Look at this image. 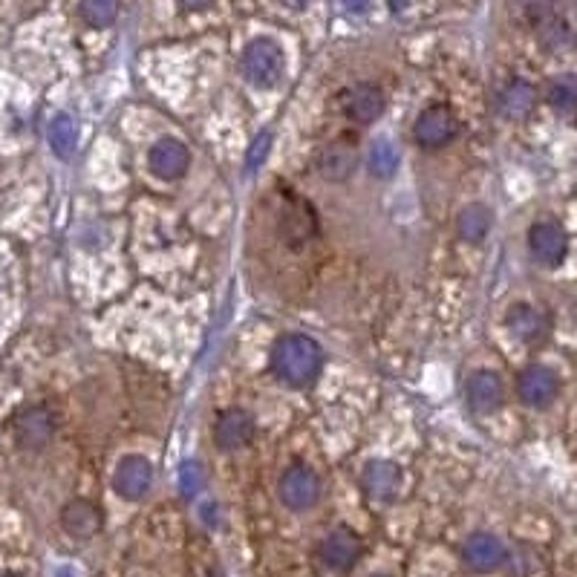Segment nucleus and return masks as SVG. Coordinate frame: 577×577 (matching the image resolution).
Segmentation results:
<instances>
[{
    "label": "nucleus",
    "instance_id": "f3484780",
    "mask_svg": "<svg viewBox=\"0 0 577 577\" xmlns=\"http://www.w3.org/2000/svg\"><path fill=\"white\" fill-rule=\"evenodd\" d=\"M361 485L364 491L373 497V500H393L399 494V485H402V471L393 465V462H384L376 459L364 468L361 474Z\"/></svg>",
    "mask_w": 577,
    "mask_h": 577
},
{
    "label": "nucleus",
    "instance_id": "a878e982",
    "mask_svg": "<svg viewBox=\"0 0 577 577\" xmlns=\"http://www.w3.org/2000/svg\"><path fill=\"white\" fill-rule=\"evenodd\" d=\"M537 35H540V41H543V47H549V50H566L569 44H572V29L569 24L563 21V18H549L546 24L537 26Z\"/></svg>",
    "mask_w": 577,
    "mask_h": 577
},
{
    "label": "nucleus",
    "instance_id": "cd10ccee",
    "mask_svg": "<svg viewBox=\"0 0 577 577\" xmlns=\"http://www.w3.org/2000/svg\"><path fill=\"white\" fill-rule=\"evenodd\" d=\"M269 145H272V133H269V130H266V133H260V136L254 139V145H251V153H249V171H254V168L266 159Z\"/></svg>",
    "mask_w": 577,
    "mask_h": 577
},
{
    "label": "nucleus",
    "instance_id": "4468645a",
    "mask_svg": "<svg viewBox=\"0 0 577 577\" xmlns=\"http://www.w3.org/2000/svg\"><path fill=\"white\" fill-rule=\"evenodd\" d=\"M101 508L93 505L90 500H73L64 505L61 511V526L70 537H78V540H90L101 531Z\"/></svg>",
    "mask_w": 577,
    "mask_h": 577
},
{
    "label": "nucleus",
    "instance_id": "9b49d317",
    "mask_svg": "<svg viewBox=\"0 0 577 577\" xmlns=\"http://www.w3.org/2000/svg\"><path fill=\"white\" fill-rule=\"evenodd\" d=\"M557 390H560L557 376L549 367H540V364L528 367L526 373L520 376V384H517V393L528 407H549L557 399Z\"/></svg>",
    "mask_w": 577,
    "mask_h": 577
},
{
    "label": "nucleus",
    "instance_id": "4be33fe9",
    "mask_svg": "<svg viewBox=\"0 0 577 577\" xmlns=\"http://www.w3.org/2000/svg\"><path fill=\"white\" fill-rule=\"evenodd\" d=\"M280 226H283V234H286L292 243H306V240L315 234V214H312L309 205L295 202V205L286 211V217H283Z\"/></svg>",
    "mask_w": 577,
    "mask_h": 577
},
{
    "label": "nucleus",
    "instance_id": "f03ea898",
    "mask_svg": "<svg viewBox=\"0 0 577 577\" xmlns=\"http://www.w3.org/2000/svg\"><path fill=\"white\" fill-rule=\"evenodd\" d=\"M283 50L269 38L251 41L243 52V76L249 78L254 87H275L283 76Z\"/></svg>",
    "mask_w": 577,
    "mask_h": 577
},
{
    "label": "nucleus",
    "instance_id": "b1692460",
    "mask_svg": "<svg viewBox=\"0 0 577 577\" xmlns=\"http://www.w3.org/2000/svg\"><path fill=\"white\" fill-rule=\"evenodd\" d=\"M546 99L560 113H575L577 110V76H560L549 84Z\"/></svg>",
    "mask_w": 577,
    "mask_h": 577
},
{
    "label": "nucleus",
    "instance_id": "7ed1b4c3",
    "mask_svg": "<svg viewBox=\"0 0 577 577\" xmlns=\"http://www.w3.org/2000/svg\"><path fill=\"white\" fill-rule=\"evenodd\" d=\"M456 133H459V122H456L451 107H442V104L427 107L425 113L416 119V127H413L416 142H419L422 148H427V151L445 148L448 142L456 139Z\"/></svg>",
    "mask_w": 577,
    "mask_h": 577
},
{
    "label": "nucleus",
    "instance_id": "bb28decb",
    "mask_svg": "<svg viewBox=\"0 0 577 577\" xmlns=\"http://www.w3.org/2000/svg\"><path fill=\"white\" fill-rule=\"evenodd\" d=\"M200 488H202V468L197 462H185V465L179 468V491H182L185 497H194Z\"/></svg>",
    "mask_w": 577,
    "mask_h": 577
},
{
    "label": "nucleus",
    "instance_id": "2f4dec72",
    "mask_svg": "<svg viewBox=\"0 0 577 577\" xmlns=\"http://www.w3.org/2000/svg\"><path fill=\"white\" fill-rule=\"evenodd\" d=\"M0 577H18V575H0Z\"/></svg>",
    "mask_w": 577,
    "mask_h": 577
},
{
    "label": "nucleus",
    "instance_id": "1a4fd4ad",
    "mask_svg": "<svg viewBox=\"0 0 577 577\" xmlns=\"http://www.w3.org/2000/svg\"><path fill=\"white\" fill-rule=\"evenodd\" d=\"M55 433V419L47 407H26L15 419V439L26 451H41Z\"/></svg>",
    "mask_w": 577,
    "mask_h": 577
},
{
    "label": "nucleus",
    "instance_id": "f257e3e1",
    "mask_svg": "<svg viewBox=\"0 0 577 577\" xmlns=\"http://www.w3.org/2000/svg\"><path fill=\"white\" fill-rule=\"evenodd\" d=\"M272 367L277 378L292 387H306L321 376L324 352L309 335H283L272 347Z\"/></svg>",
    "mask_w": 577,
    "mask_h": 577
},
{
    "label": "nucleus",
    "instance_id": "20e7f679",
    "mask_svg": "<svg viewBox=\"0 0 577 577\" xmlns=\"http://www.w3.org/2000/svg\"><path fill=\"white\" fill-rule=\"evenodd\" d=\"M280 500L292 511H306L315 502L321 500V477L306 468V465H295L280 477Z\"/></svg>",
    "mask_w": 577,
    "mask_h": 577
},
{
    "label": "nucleus",
    "instance_id": "c756f323",
    "mask_svg": "<svg viewBox=\"0 0 577 577\" xmlns=\"http://www.w3.org/2000/svg\"><path fill=\"white\" fill-rule=\"evenodd\" d=\"M185 9H205V6H211L214 0H179Z\"/></svg>",
    "mask_w": 577,
    "mask_h": 577
},
{
    "label": "nucleus",
    "instance_id": "aec40b11",
    "mask_svg": "<svg viewBox=\"0 0 577 577\" xmlns=\"http://www.w3.org/2000/svg\"><path fill=\"white\" fill-rule=\"evenodd\" d=\"M47 136H50V145H52V151H55V156L70 159V156L76 153L78 127H76V122L67 116V113H58V116L52 119Z\"/></svg>",
    "mask_w": 577,
    "mask_h": 577
},
{
    "label": "nucleus",
    "instance_id": "dca6fc26",
    "mask_svg": "<svg viewBox=\"0 0 577 577\" xmlns=\"http://www.w3.org/2000/svg\"><path fill=\"white\" fill-rule=\"evenodd\" d=\"M344 113L355 125H370L384 113V93L373 84H358L344 96Z\"/></svg>",
    "mask_w": 577,
    "mask_h": 577
},
{
    "label": "nucleus",
    "instance_id": "6e6552de",
    "mask_svg": "<svg viewBox=\"0 0 577 577\" xmlns=\"http://www.w3.org/2000/svg\"><path fill=\"white\" fill-rule=\"evenodd\" d=\"M528 249L537 263L543 266H560L569 251V237L557 223H537L528 231Z\"/></svg>",
    "mask_w": 577,
    "mask_h": 577
},
{
    "label": "nucleus",
    "instance_id": "7c9ffc66",
    "mask_svg": "<svg viewBox=\"0 0 577 577\" xmlns=\"http://www.w3.org/2000/svg\"><path fill=\"white\" fill-rule=\"evenodd\" d=\"M58 577H73V575H70V572H61V575H58Z\"/></svg>",
    "mask_w": 577,
    "mask_h": 577
},
{
    "label": "nucleus",
    "instance_id": "412c9836",
    "mask_svg": "<svg viewBox=\"0 0 577 577\" xmlns=\"http://www.w3.org/2000/svg\"><path fill=\"white\" fill-rule=\"evenodd\" d=\"M491 231V211L485 205H468L462 214H459V237L468 240V243H482Z\"/></svg>",
    "mask_w": 577,
    "mask_h": 577
},
{
    "label": "nucleus",
    "instance_id": "9d476101",
    "mask_svg": "<svg viewBox=\"0 0 577 577\" xmlns=\"http://www.w3.org/2000/svg\"><path fill=\"white\" fill-rule=\"evenodd\" d=\"M355 165H358V153H355V145H350L347 139H335V142L324 145V148L318 151V159H315L318 174L329 179V182H344V179H350Z\"/></svg>",
    "mask_w": 577,
    "mask_h": 577
},
{
    "label": "nucleus",
    "instance_id": "c85d7f7f",
    "mask_svg": "<svg viewBox=\"0 0 577 577\" xmlns=\"http://www.w3.org/2000/svg\"><path fill=\"white\" fill-rule=\"evenodd\" d=\"M344 6H347L350 12H364V9L370 6V0H344Z\"/></svg>",
    "mask_w": 577,
    "mask_h": 577
},
{
    "label": "nucleus",
    "instance_id": "423d86ee",
    "mask_svg": "<svg viewBox=\"0 0 577 577\" xmlns=\"http://www.w3.org/2000/svg\"><path fill=\"white\" fill-rule=\"evenodd\" d=\"M318 554H321L324 566L332 569V572H350L352 566L361 560L364 546H361V537L352 534L350 528H335L324 537Z\"/></svg>",
    "mask_w": 577,
    "mask_h": 577
},
{
    "label": "nucleus",
    "instance_id": "f8f14e48",
    "mask_svg": "<svg viewBox=\"0 0 577 577\" xmlns=\"http://www.w3.org/2000/svg\"><path fill=\"white\" fill-rule=\"evenodd\" d=\"M254 436V419H251L246 410H226L220 413L217 425H214V442L223 448V451H237V448H246Z\"/></svg>",
    "mask_w": 577,
    "mask_h": 577
},
{
    "label": "nucleus",
    "instance_id": "2eb2a0df",
    "mask_svg": "<svg viewBox=\"0 0 577 577\" xmlns=\"http://www.w3.org/2000/svg\"><path fill=\"white\" fill-rule=\"evenodd\" d=\"M505 321H508V329H511L520 341H526V344L543 341V338L549 335V327H552L549 315H546L543 309L531 306V303H517V306L508 312Z\"/></svg>",
    "mask_w": 577,
    "mask_h": 577
},
{
    "label": "nucleus",
    "instance_id": "0eeeda50",
    "mask_svg": "<svg viewBox=\"0 0 577 577\" xmlns=\"http://www.w3.org/2000/svg\"><path fill=\"white\" fill-rule=\"evenodd\" d=\"M505 557H508V552H505L500 537L485 534V531L468 537V543L462 546V563H465L471 572H477V575L497 572L500 566H505Z\"/></svg>",
    "mask_w": 577,
    "mask_h": 577
},
{
    "label": "nucleus",
    "instance_id": "39448f33",
    "mask_svg": "<svg viewBox=\"0 0 577 577\" xmlns=\"http://www.w3.org/2000/svg\"><path fill=\"white\" fill-rule=\"evenodd\" d=\"M113 488L130 502L145 500L153 488V465L145 456H125L113 474Z\"/></svg>",
    "mask_w": 577,
    "mask_h": 577
},
{
    "label": "nucleus",
    "instance_id": "473e14b6",
    "mask_svg": "<svg viewBox=\"0 0 577 577\" xmlns=\"http://www.w3.org/2000/svg\"><path fill=\"white\" fill-rule=\"evenodd\" d=\"M373 577H390V575H373Z\"/></svg>",
    "mask_w": 577,
    "mask_h": 577
},
{
    "label": "nucleus",
    "instance_id": "ddd939ff",
    "mask_svg": "<svg viewBox=\"0 0 577 577\" xmlns=\"http://www.w3.org/2000/svg\"><path fill=\"white\" fill-rule=\"evenodd\" d=\"M465 399L471 404V410H477V413H494L505 399L502 378L491 370H479L465 384Z\"/></svg>",
    "mask_w": 577,
    "mask_h": 577
},
{
    "label": "nucleus",
    "instance_id": "5701e85b",
    "mask_svg": "<svg viewBox=\"0 0 577 577\" xmlns=\"http://www.w3.org/2000/svg\"><path fill=\"white\" fill-rule=\"evenodd\" d=\"M78 12L84 18V24L93 26V29H104L116 21L119 15V0H81L78 3Z\"/></svg>",
    "mask_w": 577,
    "mask_h": 577
},
{
    "label": "nucleus",
    "instance_id": "393cba45",
    "mask_svg": "<svg viewBox=\"0 0 577 577\" xmlns=\"http://www.w3.org/2000/svg\"><path fill=\"white\" fill-rule=\"evenodd\" d=\"M367 165H370V174L373 176H378V179H390V176L399 171V151H396L390 142L381 139V142L373 145Z\"/></svg>",
    "mask_w": 577,
    "mask_h": 577
},
{
    "label": "nucleus",
    "instance_id": "a211bd4d",
    "mask_svg": "<svg viewBox=\"0 0 577 577\" xmlns=\"http://www.w3.org/2000/svg\"><path fill=\"white\" fill-rule=\"evenodd\" d=\"M188 162H191V156L185 151V145L176 139H162L151 148V171L159 179H179L188 171Z\"/></svg>",
    "mask_w": 577,
    "mask_h": 577
},
{
    "label": "nucleus",
    "instance_id": "6ab92c4d",
    "mask_svg": "<svg viewBox=\"0 0 577 577\" xmlns=\"http://www.w3.org/2000/svg\"><path fill=\"white\" fill-rule=\"evenodd\" d=\"M537 104V90L528 84V81H511L497 99V107L505 119L517 122V119H526L528 113L534 110Z\"/></svg>",
    "mask_w": 577,
    "mask_h": 577
}]
</instances>
